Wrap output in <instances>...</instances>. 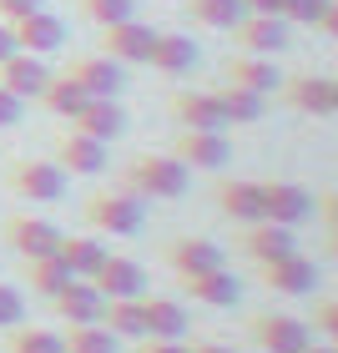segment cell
Masks as SVG:
<instances>
[{"instance_id":"1","label":"cell","mask_w":338,"mask_h":353,"mask_svg":"<svg viewBox=\"0 0 338 353\" xmlns=\"http://www.w3.org/2000/svg\"><path fill=\"white\" fill-rule=\"evenodd\" d=\"M121 187L132 192V197H157V202H177L182 192L192 187V167H182L177 157H132V162L121 167Z\"/></svg>"},{"instance_id":"2","label":"cell","mask_w":338,"mask_h":353,"mask_svg":"<svg viewBox=\"0 0 338 353\" xmlns=\"http://www.w3.org/2000/svg\"><path fill=\"white\" fill-rule=\"evenodd\" d=\"M81 217H86V228L106 232V237H132V232H141V222H147V207H141V197H132L126 187H117V192L86 197Z\"/></svg>"},{"instance_id":"3","label":"cell","mask_w":338,"mask_h":353,"mask_svg":"<svg viewBox=\"0 0 338 353\" xmlns=\"http://www.w3.org/2000/svg\"><path fill=\"white\" fill-rule=\"evenodd\" d=\"M6 187L30 202H61L66 197V172L46 157H15V162H6Z\"/></svg>"},{"instance_id":"4","label":"cell","mask_w":338,"mask_h":353,"mask_svg":"<svg viewBox=\"0 0 338 353\" xmlns=\"http://www.w3.org/2000/svg\"><path fill=\"white\" fill-rule=\"evenodd\" d=\"M248 333H252V343L263 353H303L313 343V328L303 323V318H293V313H252Z\"/></svg>"},{"instance_id":"5","label":"cell","mask_w":338,"mask_h":353,"mask_svg":"<svg viewBox=\"0 0 338 353\" xmlns=\"http://www.w3.org/2000/svg\"><path fill=\"white\" fill-rule=\"evenodd\" d=\"M152 36H157V30H152V26H141L137 15H132V21L101 26V36H96V51L111 56L117 66H147V56H152Z\"/></svg>"},{"instance_id":"6","label":"cell","mask_w":338,"mask_h":353,"mask_svg":"<svg viewBox=\"0 0 338 353\" xmlns=\"http://www.w3.org/2000/svg\"><path fill=\"white\" fill-rule=\"evenodd\" d=\"M0 237H6L21 258H46V252H56L61 228L46 222V217H30V212H10L6 222H0Z\"/></svg>"},{"instance_id":"7","label":"cell","mask_w":338,"mask_h":353,"mask_svg":"<svg viewBox=\"0 0 338 353\" xmlns=\"http://www.w3.org/2000/svg\"><path fill=\"white\" fill-rule=\"evenodd\" d=\"M232 46L243 56H278L288 46V21H283V15H252V10H243V21L232 26Z\"/></svg>"},{"instance_id":"8","label":"cell","mask_w":338,"mask_h":353,"mask_svg":"<svg viewBox=\"0 0 338 353\" xmlns=\"http://www.w3.org/2000/svg\"><path fill=\"white\" fill-rule=\"evenodd\" d=\"M66 126L81 132V137H96V141H117L126 132V106L117 101V96H86L81 111L66 117Z\"/></svg>"},{"instance_id":"9","label":"cell","mask_w":338,"mask_h":353,"mask_svg":"<svg viewBox=\"0 0 338 353\" xmlns=\"http://www.w3.org/2000/svg\"><path fill=\"white\" fill-rule=\"evenodd\" d=\"M257 192H263V222L298 228L303 217H313V192L298 182H257Z\"/></svg>"},{"instance_id":"10","label":"cell","mask_w":338,"mask_h":353,"mask_svg":"<svg viewBox=\"0 0 338 353\" xmlns=\"http://www.w3.org/2000/svg\"><path fill=\"white\" fill-rule=\"evenodd\" d=\"M167 106H172V117H177L182 132H228L217 91H177Z\"/></svg>"},{"instance_id":"11","label":"cell","mask_w":338,"mask_h":353,"mask_svg":"<svg viewBox=\"0 0 338 353\" xmlns=\"http://www.w3.org/2000/svg\"><path fill=\"white\" fill-rule=\"evenodd\" d=\"M257 268H263V288H272L283 298H308L313 283H318V268L303 252H288V258H272V263H257Z\"/></svg>"},{"instance_id":"12","label":"cell","mask_w":338,"mask_h":353,"mask_svg":"<svg viewBox=\"0 0 338 353\" xmlns=\"http://www.w3.org/2000/svg\"><path fill=\"white\" fill-rule=\"evenodd\" d=\"M56 167L66 172V176H96V172H106V141H96V137H81V132H61L56 137Z\"/></svg>"},{"instance_id":"13","label":"cell","mask_w":338,"mask_h":353,"mask_svg":"<svg viewBox=\"0 0 338 353\" xmlns=\"http://www.w3.org/2000/svg\"><path fill=\"white\" fill-rule=\"evenodd\" d=\"M172 157L182 167H197V172H217L228 162V132H177L172 141Z\"/></svg>"},{"instance_id":"14","label":"cell","mask_w":338,"mask_h":353,"mask_svg":"<svg viewBox=\"0 0 338 353\" xmlns=\"http://www.w3.org/2000/svg\"><path fill=\"white\" fill-rule=\"evenodd\" d=\"M10 36H15V51H30V56H51V51H61V41H66V26L56 21L51 10H30V15H21V21L10 26Z\"/></svg>"},{"instance_id":"15","label":"cell","mask_w":338,"mask_h":353,"mask_svg":"<svg viewBox=\"0 0 338 353\" xmlns=\"http://www.w3.org/2000/svg\"><path fill=\"white\" fill-rule=\"evenodd\" d=\"M66 76L86 96H121V86H126V71L111 56H101V51H96V56H76L71 66H66Z\"/></svg>"},{"instance_id":"16","label":"cell","mask_w":338,"mask_h":353,"mask_svg":"<svg viewBox=\"0 0 338 353\" xmlns=\"http://www.w3.org/2000/svg\"><path fill=\"white\" fill-rule=\"evenodd\" d=\"M46 81H51V71H46V61L30 56V51H15V56L0 61V86L10 96H21V101H41Z\"/></svg>"},{"instance_id":"17","label":"cell","mask_w":338,"mask_h":353,"mask_svg":"<svg viewBox=\"0 0 338 353\" xmlns=\"http://www.w3.org/2000/svg\"><path fill=\"white\" fill-rule=\"evenodd\" d=\"M162 258L172 263L177 278H187V272H212V268H228V258H222V248L212 243V237H172V243L162 248Z\"/></svg>"},{"instance_id":"18","label":"cell","mask_w":338,"mask_h":353,"mask_svg":"<svg viewBox=\"0 0 338 353\" xmlns=\"http://www.w3.org/2000/svg\"><path fill=\"white\" fill-rule=\"evenodd\" d=\"M96 293L101 298H141L147 293V268L132 263V258H117V252H106V263L96 268Z\"/></svg>"},{"instance_id":"19","label":"cell","mask_w":338,"mask_h":353,"mask_svg":"<svg viewBox=\"0 0 338 353\" xmlns=\"http://www.w3.org/2000/svg\"><path fill=\"white\" fill-rule=\"evenodd\" d=\"M51 308H56L61 323H101L106 298L96 293V283H91V278H71V283L51 298Z\"/></svg>"},{"instance_id":"20","label":"cell","mask_w":338,"mask_h":353,"mask_svg":"<svg viewBox=\"0 0 338 353\" xmlns=\"http://www.w3.org/2000/svg\"><path fill=\"white\" fill-rule=\"evenodd\" d=\"M222 81L228 86H243L252 96H272L278 91V66H272V56H228L222 61Z\"/></svg>"},{"instance_id":"21","label":"cell","mask_w":338,"mask_h":353,"mask_svg":"<svg viewBox=\"0 0 338 353\" xmlns=\"http://www.w3.org/2000/svg\"><path fill=\"white\" fill-rule=\"evenodd\" d=\"M237 248H243L252 263H272V258L298 252V237H293V228H278V222H248L243 237H237Z\"/></svg>"},{"instance_id":"22","label":"cell","mask_w":338,"mask_h":353,"mask_svg":"<svg viewBox=\"0 0 338 353\" xmlns=\"http://www.w3.org/2000/svg\"><path fill=\"white\" fill-rule=\"evenodd\" d=\"M182 283V293L192 298V303H202V308H232L237 303V278L228 268H212V272H187V278H177Z\"/></svg>"},{"instance_id":"23","label":"cell","mask_w":338,"mask_h":353,"mask_svg":"<svg viewBox=\"0 0 338 353\" xmlns=\"http://www.w3.org/2000/svg\"><path fill=\"white\" fill-rule=\"evenodd\" d=\"M147 66L157 76H187L192 66H197V46H192V36H177V30H157L152 36V56Z\"/></svg>"},{"instance_id":"24","label":"cell","mask_w":338,"mask_h":353,"mask_svg":"<svg viewBox=\"0 0 338 353\" xmlns=\"http://www.w3.org/2000/svg\"><path fill=\"white\" fill-rule=\"evenodd\" d=\"M217 212L232 217L237 228H248V222H263V192L257 182H217Z\"/></svg>"},{"instance_id":"25","label":"cell","mask_w":338,"mask_h":353,"mask_svg":"<svg viewBox=\"0 0 338 353\" xmlns=\"http://www.w3.org/2000/svg\"><path fill=\"white\" fill-rule=\"evenodd\" d=\"M141 318H147V339H182L192 328V318L177 298H147L141 293Z\"/></svg>"},{"instance_id":"26","label":"cell","mask_w":338,"mask_h":353,"mask_svg":"<svg viewBox=\"0 0 338 353\" xmlns=\"http://www.w3.org/2000/svg\"><path fill=\"white\" fill-rule=\"evenodd\" d=\"M283 101L303 117H328V76H288Z\"/></svg>"},{"instance_id":"27","label":"cell","mask_w":338,"mask_h":353,"mask_svg":"<svg viewBox=\"0 0 338 353\" xmlns=\"http://www.w3.org/2000/svg\"><path fill=\"white\" fill-rule=\"evenodd\" d=\"M101 328L117 339H147V318H141V298H106L101 308Z\"/></svg>"},{"instance_id":"28","label":"cell","mask_w":338,"mask_h":353,"mask_svg":"<svg viewBox=\"0 0 338 353\" xmlns=\"http://www.w3.org/2000/svg\"><path fill=\"white\" fill-rule=\"evenodd\" d=\"M56 258L71 268V278H96V268L106 263V248L96 243V237H66V232H61Z\"/></svg>"},{"instance_id":"29","label":"cell","mask_w":338,"mask_h":353,"mask_svg":"<svg viewBox=\"0 0 338 353\" xmlns=\"http://www.w3.org/2000/svg\"><path fill=\"white\" fill-rule=\"evenodd\" d=\"M21 263H26V283H30V293L46 298V303H51L61 288L71 283V268L61 263L56 252H46V258H21Z\"/></svg>"},{"instance_id":"30","label":"cell","mask_w":338,"mask_h":353,"mask_svg":"<svg viewBox=\"0 0 338 353\" xmlns=\"http://www.w3.org/2000/svg\"><path fill=\"white\" fill-rule=\"evenodd\" d=\"M182 10L202 30H232L243 21V0H182Z\"/></svg>"},{"instance_id":"31","label":"cell","mask_w":338,"mask_h":353,"mask_svg":"<svg viewBox=\"0 0 338 353\" xmlns=\"http://www.w3.org/2000/svg\"><path fill=\"white\" fill-rule=\"evenodd\" d=\"M217 101H222L228 126H232V121H237V126H252V121H263V101H268V96H252V91H243V86H228V81H222V86H217Z\"/></svg>"},{"instance_id":"32","label":"cell","mask_w":338,"mask_h":353,"mask_svg":"<svg viewBox=\"0 0 338 353\" xmlns=\"http://www.w3.org/2000/svg\"><path fill=\"white\" fill-rule=\"evenodd\" d=\"M117 333H106L101 323H66L61 333V348L66 353H117Z\"/></svg>"},{"instance_id":"33","label":"cell","mask_w":338,"mask_h":353,"mask_svg":"<svg viewBox=\"0 0 338 353\" xmlns=\"http://www.w3.org/2000/svg\"><path fill=\"white\" fill-rule=\"evenodd\" d=\"M6 353H66L56 328H36V323H15L6 328Z\"/></svg>"},{"instance_id":"34","label":"cell","mask_w":338,"mask_h":353,"mask_svg":"<svg viewBox=\"0 0 338 353\" xmlns=\"http://www.w3.org/2000/svg\"><path fill=\"white\" fill-rule=\"evenodd\" d=\"M81 101H86V91L71 81L66 71H51V81H46V91H41V106L51 111V117H76V111H81Z\"/></svg>"},{"instance_id":"35","label":"cell","mask_w":338,"mask_h":353,"mask_svg":"<svg viewBox=\"0 0 338 353\" xmlns=\"http://www.w3.org/2000/svg\"><path fill=\"white\" fill-rule=\"evenodd\" d=\"M81 21H91L96 30L101 26H117V21H132L137 15V0H76Z\"/></svg>"},{"instance_id":"36","label":"cell","mask_w":338,"mask_h":353,"mask_svg":"<svg viewBox=\"0 0 338 353\" xmlns=\"http://www.w3.org/2000/svg\"><path fill=\"white\" fill-rule=\"evenodd\" d=\"M328 10V0H283V21L288 26H318Z\"/></svg>"},{"instance_id":"37","label":"cell","mask_w":338,"mask_h":353,"mask_svg":"<svg viewBox=\"0 0 338 353\" xmlns=\"http://www.w3.org/2000/svg\"><path fill=\"white\" fill-rule=\"evenodd\" d=\"M26 323V293L15 283H0V328Z\"/></svg>"},{"instance_id":"38","label":"cell","mask_w":338,"mask_h":353,"mask_svg":"<svg viewBox=\"0 0 338 353\" xmlns=\"http://www.w3.org/2000/svg\"><path fill=\"white\" fill-rule=\"evenodd\" d=\"M313 328L338 348V298H318L313 303Z\"/></svg>"},{"instance_id":"39","label":"cell","mask_w":338,"mask_h":353,"mask_svg":"<svg viewBox=\"0 0 338 353\" xmlns=\"http://www.w3.org/2000/svg\"><path fill=\"white\" fill-rule=\"evenodd\" d=\"M132 353H192L182 339H137V348Z\"/></svg>"},{"instance_id":"40","label":"cell","mask_w":338,"mask_h":353,"mask_svg":"<svg viewBox=\"0 0 338 353\" xmlns=\"http://www.w3.org/2000/svg\"><path fill=\"white\" fill-rule=\"evenodd\" d=\"M30 10H41V0H0V21H6V26H15Z\"/></svg>"},{"instance_id":"41","label":"cell","mask_w":338,"mask_h":353,"mask_svg":"<svg viewBox=\"0 0 338 353\" xmlns=\"http://www.w3.org/2000/svg\"><path fill=\"white\" fill-rule=\"evenodd\" d=\"M21 96H10L6 86H0V126H15V121H21Z\"/></svg>"},{"instance_id":"42","label":"cell","mask_w":338,"mask_h":353,"mask_svg":"<svg viewBox=\"0 0 338 353\" xmlns=\"http://www.w3.org/2000/svg\"><path fill=\"white\" fill-rule=\"evenodd\" d=\"M318 217L328 222V232H338V187H333V192H324V197H318Z\"/></svg>"},{"instance_id":"43","label":"cell","mask_w":338,"mask_h":353,"mask_svg":"<svg viewBox=\"0 0 338 353\" xmlns=\"http://www.w3.org/2000/svg\"><path fill=\"white\" fill-rule=\"evenodd\" d=\"M318 30H324L328 41H338V0H328V10H324V21H318Z\"/></svg>"},{"instance_id":"44","label":"cell","mask_w":338,"mask_h":353,"mask_svg":"<svg viewBox=\"0 0 338 353\" xmlns=\"http://www.w3.org/2000/svg\"><path fill=\"white\" fill-rule=\"evenodd\" d=\"M243 10H252V15H283V0H243Z\"/></svg>"},{"instance_id":"45","label":"cell","mask_w":338,"mask_h":353,"mask_svg":"<svg viewBox=\"0 0 338 353\" xmlns=\"http://www.w3.org/2000/svg\"><path fill=\"white\" fill-rule=\"evenodd\" d=\"M6 56H15V36H10V26L0 21V61H6Z\"/></svg>"},{"instance_id":"46","label":"cell","mask_w":338,"mask_h":353,"mask_svg":"<svg viewBox=\"0 0 338 353\" xmlns=\"http://www.w3.org/2000/svg\"><path fill=\"white\" fill-rule=\"evenodd\" d=\"M328 117H338V76H328Z\"/></svg>"},{"instance_id":"47","label":"cell","mask_w":338,"mask_h":353,"mask_svg":"<svg viewBox=\"0 0 338 353\" xmlns=\"http://www.w3.org/2000/svg\"><path fill=\"white\" fill-rule=\"evenodd\" d=\"M192 353H232L228 343H192Z\"/></svg>"},{"instance_id":"48","label":"cell","mask_w":338,"mask_h":353,"mask_svg":"<svg viewBox=\"0 0 338 353\" xmlns=\"http://www.w3.org/2000/svg\"><path fill=\"white\" fill-rule=\"evenodd\" d=\"M303 353H338V348H333V343H308Z\"/></svg>"},{"instance_id":"49","label":"cell","mask_w":338,"mask_h":353,"mask_svg":"<svg viewBox=\"0 0 338 353\" xmlns=\"http://www.w3.org/2000/svg\"><path fill=\"white\" fill-rule=\"evenodd\" d=\"M328 258L338 263V232H328Z\"/></svg>"}]
</instances>
